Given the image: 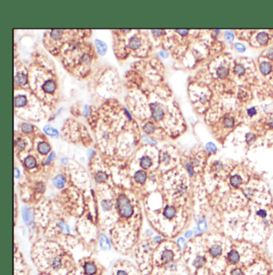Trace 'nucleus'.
<instances>
[{
  "mask_svg": "<svg viewBox=\"0 0 273 275\" xmlns=\"http://www.w3.org/2000/svg\"><path fill=\"white\" fill-rule=\"evenodd\" d=\"M118 206L120 214L124 217H130L133 214V208L130 202L125 196H119L118 199Z\"/></svg>",
  "mask_w": 273,
  "mask_h": 275,
  "instance_id": "f257e3e1",
  "label": "nucleus"
},
{
  "mask_svg": "<svg viewBox=\"0 0 273 275\" xmlns=\"http://www.w3.org/2000/svg\"><path fill=\"white\" fill-rule=\"evenodd\" d=\"M22 215H23V219L24 220L26 224L29 225L30 223L32 222L33 214L30 209L27 208V207H23V210H22Z\"/></svg>",
  "mask_w": 273,
  "mask_h": 275,
  "instance_id": "f03ea898",
  "label": "nucleus"
},
{
  "mask_svg": "<svg viewBox=\"0 0 273 275\" xmlns=\"http://www.w3.org/2000/svg\"><path fill=\"white\" fill-rule=\"evenodd\" d=\"M152 115L156 121H159L163 118V111L159 105L155 104V105L152 106Z\"/></svg>",
  "mask_w": 273,
  "mask_h": 275,
  "instance_id": "7ed1b4c3",
  "label": "nucleus"
},
{
  "mask_svg": "<svg viewBox=\"0 0 273 275\" xmlns=\"http://www.w3.org/2000/svg\"><path fill=\"white\" fill-rule=\"evenodd\" d=\"M99 243H100V246L102 248V250H106L111 248V244L108 238H107L104 234H100V238H99Z\"/></svg>",
  "mask_w": 273,
  "mask_h": 275,
  "instance_id": "20e7f679",
  "label": "nucleus"
},
{
  "mask_svg": "<svg viewBox=\"0 0 273 275\" xmlns=\"http://www.w3.org/2000/svg\"><path fill=\"white\" fill-rule=\"evenodd\" d=\"M66 179L65 178L59 174V175H57L55 178L53 179V183L55 186H56L57 188H63L64 186V184H65Z\"/></svg>",
  "mask_w": 273,
  "mask_h": 275,
  "instance_id": "39448f33",
  "label": "nucleus"
},
{
  "mask_svg": "<svg viewBox=\"0 0 273 275\" xmlns=\"http://www.w3.org/2000/svg\"><path fill=\"white\" fill-rule=\"evenodd\" d=\"M229 262L232 264H236L239 262L240 261V255L238 254V252L236 250H232L231 252H229L228 256Z\"/></svg>",
  "mask_w": 273,
  "mask_h": 275,
  "instance_id": "423d86ee",
  "label": "nucleus"
},
{
  "mask_svg": "<svg viewBox=\"0 0 273 275\" xmlns=\"http://www.w3.org/2000/svg\"><path fill=\"white\" fill-rule=\"evenodd\" d=\"M43 90H44L46 92L52 93V92H54V90H55V88H56V86H55L54 82L48 80V81H47L45 82L44 85L43 86Z\"/></svg>",
  "mask_w": 273,
  "mask_h": 275,
  "instance_id": "0eeeda50",
  "label": "nucleus"
},
{
  "mask_svg": "<svg viewBox=\"0 0 273 275\" xmlns=\"http://www.w3.org/2000/svg\"><path fill=\"white\" fill-rule=\"evenodd\" d=\"M256 39L258 43L260 45L267 44V43L268 42V34H266L264 32L259 33L257 35Z\"/></svg>",
  "mask_w": 273,
  "mask_h": 275,
  "instance_id": "6e6552de",
  "label": "nucleus"
},
{
  "mask_svg": "<svg viewBox=\"0 0 273 275\" xmlns=\"http://www.w3.org/2000/svg\"><path fill=\"white\" fill-rule=\"evenodd\" d=\"M209 252H210V254H211V255H212L213 258H217V257H219V256L221 255V254H222V248H221L220 246H218V245L213 246L209 250Z\"/></svg>",
  "mask_w": 273,
  "mask_h": 275,
  "instance_id": "1a4fd4ad",
  "label": "nucleus"
},
{
  "mask_svg": "<svg viewBox=\"0 0 273 275\" xmlns=\"http://www.w3.org/2000/svg\"><path fill=\"white\" fill-rule=\"evenodd\" d=\"M38 149H39V151L40 152L41 154H46L49 152L50 150H51V147H50L49 144L47 143V142H40L39 144V146H38Z\"/></svg>",
  "mask_w": 273,
  "mask_h": 275,
  "instance_id": "9d476101",
  "label": "nucleus"
},
{
  "mask_svg": "<svg viewBox=\"0 0 273 275\" xmlns=\"http://www.w3.org/2000/svg\"><path fill=\"white\" fill-rule=\"evenodd\" d=\"M146 178H147L146 174L143 171H141V170L136 172L135 174V179L136 182H139V183H143L145 182Z\"/></svg>",
  "mask_w": 273,
  "mask_h": 275,
  "instance_id": "9b49d317",
  "label": "nucleus"
},
{
  "mask_svg": "<svg viewBox=\"0 0 273 275\" xmlns=\"http://www.w3.org/2000/svg\"><path fill=\"white\" fill-rule=\"evenodd\" d=\"M95 44H96V47L98 49L99 53L100 54H104L107 51V46L106 44L100 40H95Z\"/></svg>",
  "mask_w": 273,
  "mask_h": 275,
  "instance_id": "f8f14e48",
  "label": "nucleus"
},
{
  "mask_svg": "<svg viewBox=\"0 0 273 275\" xmlns=\"http://www.w3.org/2000/svg\"><path fill=\"white\" fill-rule=\"evenodd\" d=\"M163 214H164V216H165L167 219H172L175 215V208L172 207V206H167V208H165Z\"/></svg>",
  "mask_w": 273,
  "mask_h": 275,
  "instance_id": "ddd939ff",
  "label": "nucleus"
},
{
  "mask_svg": "<svg viewBox=\"0 0 273 275\" xmlns=\"http://www.w3.org/2000/svg\"><path fill=\"white\" fill-rule=\"evenodd\" d=\"M173 258H174V254H173V252L171 250H167L164 251L163 253V254H162V260H163L164 262H170V261H171V260L173 259Z\"/></svg>",
  "mask_w": 273,
  "mask_h": 275,
  "instance_id": "4468645a",
  "label": "nucleus"
},
{
  "mask_svg": "<svg viewBox=\"0 0 273 275\" xmlns=\"http://www.w3.org/2000/svg\"><path fill=\"white\" fill-rule=\"evenodd\" d=\"M84 270L87 274L92 275L96 272V267L92 263H87L84 266Z\"/></svg>",
  "mask_w": 273,
  "mask_h": 275,
  "instance_id": "2eb2a0df",
  "label": "nucleus"
},
{
  "mask_svg": "<svg viewBox=\"0 0 273 275\" xmlns=\"http://www.w3.org/2000/svg\"><path fill=\"white\" fill-rule=\"evenodd\" d=\"M260 68V71L264 74H268L272 70V66L269 62H262Z\"/></svg>",
  "mask_w": 273,
  "mask_h": 275,
  "instance_id": "dca6fc26",
  "label": "nucleus"
},
{
  "mask_svg": "<svg viewBox=\"0 0 273 275\" xmlns=\"http://www.w3.org/2000/svg\"><path fill=\"white\" fill-rule=\"evenodd\" d=\"M151 163L152 162H151V158L147 157V156H144V157L141 158L140 166H142L143 168H144V169H147V168H149L151 166Z\"/></svg>",
  "mask_w": 273,
  "mask_h": 275,
  "instance_id": "f3484780",
  "label": "nucleus"
},
{
  "mask_svg": "<svg viewBox=\"0 0 273 275\" xmlns=\"http://www.w3.org/2000/svg\"><path fill=\"white\" fill-rule=\"evenodd\" d=\"M205 262H206V259H205L204 257L198 256V257L195 259V261H194V262H193V265H194V266H196V268H200V267H202L204 266Z\"/></svg>",
  "mask_w": 273,
  "mask_h": 275,
  "instance_id": "a211bd4d",
  "label": "nucleus"
},
{
  "mask_svg": "<svg viewBox=\"0 0 273 275\" xmlns=\"http://www.w3.org/2000/svg\"><path fill=\"white\" fill-rule=\"evenodd\" d=\"M15 81L16 84L24 85L27 82V76L25 75L24 74H19L15 78Z\"/></svg>",
  "mask_w": 273,
  "mask_h": 275,
  "instance_id": "6ab92c4d",
  "label": "nucleus"
},
{
  "mask_svg": "<svg viewBox=\"0 0 273 275\" xmlns=\"http://www.w3.org/2000/svg\"><path fill=\"white\" fill-rule=\"evenodd\" d=\"M217 75L221 78H226L228 75V69L224 67V66H221L217 70Z\"/></svg>",
  "mask_w": 273,
  "mask_h": 275,
  "instance_id": "aec40b11",
  "label": "nucleus"
},
{
  "mask_svg": "<svg viewBox=\"0 0 273 275\" xmlns=\"http://www.w3.org/2000/svg\"><path fill=\"white\" fill-rule=\"evenodd\" d=\"M44 131L48 135L53 136V137H56V136H58V134H59L57 130L55 129V128H53V127H51V126H46L44 127Z\"/></svg>",
  "mask_w": 273,
  "mask_h": 275,
  "instance_id": "412c9836",
  "label": "nucleus"
},
{
  "mask_svg": "<svg viewBox=\"0 0 273 275\" xmlns=\"http://www.w3.org/2000/svg\"><path fill=\"white\" fill-rule=\"evenodd\" d=\"M230 182H231L232 186H233L234 187H238V186L241 184L242 179H241V178L239 175H234V176H232V177L231 178Z\"/></svg>",
  "mask_w": 273,
  "mask_h": 275,
  "instance_id": "4be33fe9",
  "label": "nucleus"
},
{
  "mask_svg": "<svg viewBox=\"0 0 273 275\" xmlns=\"http://www.w3.org/2000/svg\"><path fill=\"white\" fill-rule=\"evenodd\" d=\"M27 102V98L25 96L20 95V96H17L15 98V105L16 106H22L25 105V103Z\"/></svg>",
  "mask_w": 273,
  "mask_h": 275,
  "instance_id": "5701e85b",
  "label": "nucleus"
},
{
  "mask_svg": "<svg viewBox=\"0 0 273 275\" xmlns=\"http://www.w3.org/2000/svg\"><path fill=\"white\" fill-rule=\"evenodd\" d=\"M36 164V162H35V159L34 158V157L32 156H28L27 158L25 159V165L28 168H33L35 167Z\"/></svg>",
  "mask_w": 273,
  "mask_h": 275,
  "instance_id": "b1692460",
  "label": "nucleus"
},
{
  "mask_svg": "<svg viewBox=\"0 0 273 275\" xmlns=\"http://www.w3.org/2000/svg\"><path fill=\"white\" fill-rule=\"evenodd\" d=\"M129 46L132 49H137L140 46V40L137 38H134V39H131L130 43H129Z\"/></svg>",
  "mask_w": 273,
  "mask_h": 275,
  "instance_id": "393cba45",
  "label": "nucleus"
},
{
  "mask_svg": "<svg viewBox=\"0 0 273 275\" xmlns=\"http://www.w3.org/2000/svg\"><path fill=\"white\" fill-rule=\"evenodd\" d=\"M51 36L54 39L57 40V39H60L62 38V31L59 30H53L51 31Z\"/></svg>",
  "mask_w": 273,
  "mask_h": 275,
  "instance_id": "a878e982",
  "label": "nucleus"
},
{
  "mask_svg": "<svg viewBox=\"0 0 273 275\" xmlns=\"http://www.w3.org/2000/svg\"><path fill=\"white\" fill-rule=\"evenodd\" d=\"M107 178V176L106 175V174H104L103 172H99L95 176V180L98 182H103L106 180Z\"/></svg>",
  "mask_w": 273,
  "mask_h": 275,
  "instance_id": "bb28decb",
  "label": "nucleus"
},
{
  "mask_svg": "<svg viewBox=\"0 0 273 275\" xmlns=\"http://www.w3.org/2000/svg\"><path fill=\"white\" fill-rule=\"evenodd\" d=\"M234 71H235L237 74L242 75V74H244L245 69L242 65H236V66H235V68H234Z\"/></svg>",
  "mask_w": 273,
  "mask_h": 275,
  "instance_id": "cd10ccee",
  "label": "nucleus"
},
{
  "mask_svg": "<svg viewBox=\"0 0 273 275\" xmlns=\"http://www.w3.org/2000/svg\"><path fill=\"white\" fill-rule=\"evenodd\" d=\"M224 125L226 127H232L234 125V119L231 117H227L224 118Z\"/></svg>",
  "mask_w": 273,
  "mask_h": 275,
  "instance_id": "c85d7f7f",
  "label": "nucleus"
},
{
  "mask_svg": "<svg viewBox=\"0 0 273 275\" xmlns=\"http://www.w3.org/2000/svg\"><path fill=\"white\" fill-rule=\"evenodd\" d=\"M32 129V126L31 125V124H28V123H24V124H23V126H22V130H23L24 132H26V133L31 132Z\"/></svg>",
  "mask_w": 273,
  "mask_h": 275,
  "instance_id": "c756f323",
  "label": "nucleus"
},
{
  "mask_svg": "<svg viewBox=\"0 0 273 275\" xmlns=\"http://www.w3.org/2000/svg\"><path fill=\"white\" fill-rule=\"evenodd\" d=\"M59 227H60V229L62 230V231H63L64 234H69L70 229L67 224H65V223H59Z\"/></svg>",
  "mask_w": 273,
  "mask_h": 275,
  "instance_id": "7c9ffc66",
  "label": "nucleus"
},
{
  "mask_svg": "<svg viewBox=\"0 0 273 275\" xmlns=\"http://www.w3.org/2000/svg\"><path fill=\"white\" fill-rule=\"evenodd\" d=\"M206 149H207V150L209 151V152L215 153L216 151V146H215L213 143H212V142H209V143L207 144V146H206Z\"/></svg>",
  "mask_w": 273,
  "mask_h": 275,
  "instance_id": "2f4dec72",
  "label": "nucleus"
},
{
  "mask_svg": "<svg viewBox=\"0 0 273 275\" xmlns=\"http://www.w3.org/2000/svg\"><path fill=\"white\" fill-rule=\"evenodd\" d=\"M197 228H198L201 232H203L204 230H206V228H207V223H206V222H205V220H202V221H200V223H199V224H198V227H197Z\"/></svg>",
  "mask_w": 273,
  "mask_h": 275,
  "instance_id": "473e14b6",
  "label": "nucleus"
},
{
  "mask_svg": "<svg viewBox=\"0 0 273 275\" xmlns=\"http://www.w3.org/2000/svg\"><path fill=\"white\" fill-rule=\"evenodd\" d=\"M102 206L105 211H108V210H110L111 207L112 206V204H111V202H109V201L105 200V201H103V202H102Z\"/></svg>",
  "mask_w": 273,
  "mask_h": 275,
  "instance_id": "72a5a7b5",
  "label": "nucleus"
},
{
  "mask_svg": "<svg viewBox=\"0 0 273 275\" xmlns=\"http://www.w3.org/2000/svg\"><path fill=\"white\" fill-rule=\"evenodd\" d=\"M144 130H145V132H147L148 134L151 133L154 130V126L151 123H147L144 126Z\"/></svg>",
  "mask_w": 273,
  "mask_h": 275,
  "instance_id": "f704fd0d",
  "label": "nucleus"
},
{
  "mask_svg": "<svg viewBox=\"0 0 273 275\" xmlns=\"http://www.w3.org/2000/svg\"><path fill=\"white\" fill-rule=\"evenodd\" d=\"M224 38H225L227 40L232 42V41L234 39V35H233V33H232L231 31H226L225 34H224Z\"/></svg>",
  "mask_w": 273,
  "mask_h": 275,
  "instance_id": "c9c22d12",
  "label": "nucleus"
},
{
  "mask_svg": "<svg viewBox=\"0 0 273 275\" xmlns=\"http://www.w3.org/2000/svg\"><path fill=\"white\" fill-rule=\"evenodd\" d=\"M235 47L239 52H244L245 50V46L243 44H241V43H236Z\"/></svg>",
  "mask_w": 273,
  "mask_h": 275,
  "instance_id": "e433bc0d",
  "label": "nucleus"
},
{
  "mask_svg": "<svg viewBox=\"0 0 273 275\" xmlns=\"http://www.w3.org/2000/svg\"><path fill=\"white\" fill-rule=\"evenodd\" d=\"M178 245L179 246V247L181 248V249H184V247H185V245H186V242H185V240H184V238H179V239H178Z\"/></svg>",
  "mask_w": 273,
  "mask_h": 275,
  "instance_id": "4c0bfd02",
  "label": "nucleus"
},
{
  "mask_svg": "<svg viewBox=\"0 0 273 275\" xmlns=\"http://www.w3.org/2000/svg\"><path fill=\"white\" fill-rule=\"evenodd\" d=\"M232 275H244V273L240 269H235L232 272Z\"/></svg>",
  "mask_w": 273,
  "mask_h": 275,
  "instance_id": "58836bf2",
  "label": "nucleus"
},
{
  "mask_svg": "<svg viewBox=\"0 0 273 275\" xmlns=\"http://www.w3.org/2000/svg\"><path fill=\"white\" fill-rule=\"evenodd\" d=\"M248 114L249 116H253L256 114V110L255 108H250L248 110Z\"/></svg>",
  "mask_w": 273,
  "mask_h": 275,
  "instance_id": "ea45409f",
  "label": "nucleus"
},
{
  "mask_svg": "<svg viewBox=\"0 0 273 275\" xmlns=\"http://www.w3.org/2000/svg\"><path fill=\"white\" fill-rule=\"evenodd\" d=\"M257 215H259L260 217H261V218H264V217H266V215H267V213H266V211H264V210H260V211H259L257 212Z\"/></svg>",
  "mask_w": 273,
  "mask_h": 275,
  "instance_id": "a19ab883",
  "label": "nucleus"
},
{
  "mask_svg": "<svg viewBox=\"0 0 273 275\" xmlns=\"http://www.w3.org/2000/svg\"><path fill=\"white\" fill-rule=\"evenodd\" d=\"M254 138V134L252 133H248L247 135H246V140L247 142H251V140H252Z\"/></svg>",
  "mask_w": 273,
  "mask_h": 275,
  "instance_id": "79ce46f5",
  "label": "nucleus"
},
{
  "mask_svg": "<svg viewBox=\"0 0 273 275\" xmlns=\"http://www.w3.org/2000/svg\"><path fill=\"white\" fill-rule=\"evenodd\" d=\"M55 158V152H52V153L49 155V157H48V158H47V160L46 163H48V162H50L51 161H52Z\"/></svg>",
  "mask_w": 273,
  "mask_h": 275,
  "instance_id": "37998d69",
  "label": "nucleus"
},
{
  "mask_svg": "<svg viewBox=\"0 0 273 275\" xmlns=\"http://www.w3.org/2000/svg\"><path fill=\"white\" fill-rule=\"evenodd\" d=\"M267 56H268V58H270V59L273 60V49H271V50H269L268 52V54H267Z\"/></svg>",
  "mask_w": 273,
  "mask_h": 275,
  "instance_id": "c03bdc74",
  "label": "nucleus"
},
{
  "mask_svg": "<svg viewBox=\"0 0 273 275\" xmlns=\"http://www.w3.org/2000/svg\"><path fill=\"white\" fill-rule=\"evenodd\" d=\"M176 31H177V32H179V34H180V35H187L188 32V30H177Z\"/></svg>",
  "mask_w": 273,
  "mask_h": 275,
  "instance_id": "a18cd8bd",
  "label": "nucleus"
},
{
  "mask_svg": "<svg viewBox=\"0 0 273 275\" xmlns=\"http://www.w3.org/2000/svg\"><path fill=\"white\" fill-rule=\"evenodd\" d=\"M192 231H188L186 234H185V236H186V238H191L192 237Z\"/></svg>",
  "mask_w": 273,
  "mask_h": 275,
  "instance_id": "49530a36",
  "label": "nucleus"
},
{
  "mask_svg": "<svg viewBox=\"0 0 273 275\" xmlns=\"http://www.w3.org/2000/svg\"><path fill=\"white\" fill-rule=\"evenodd\" d=\"M117 275H127V274L125 271L119 270V271H118V273H117Z\"/></svg>",
  "mask_w": 273,
  "mask_h": 275,
  "instance_id": "de8ad7c7",
  "label": "nucleus"
},
{
  "mask_svg": "<svg viewBox=\"0 0 273 275\" xmlns=\"http://www.w3.org/2000/svg\"><path fill=\"white\" fill-rule=\"evenodd\" d=\"M15 177H16V178H19V170H17V169H15Z\"/></svg>",
  "mask_w": 273,
  "mask_h": 275,
  "instance_id": "09e8293b",
  "label": "nucleus"
},
{
  "mask_svg": "<svg viewBox=\"0 0 273 275\" xmlns=\"http://www.w3.org/2000/svg\"><path fill=\"white\" fill-rule=\"evenodd\" d=\"M155 241H157V242H159V241H161V238L156 237V238H155Z\"/></svg>",
  "mask_w": 273,
  "mask_h": 275,
  "instance_id": "8fccbe9b",
  "label": "nucleus"
}]
</instances>
